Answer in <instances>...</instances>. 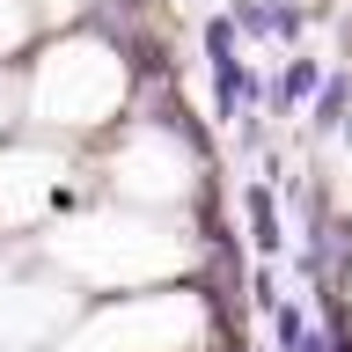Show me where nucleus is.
Instances as JSON below:
<instances>
[{
    "mask_svg": "<svg viewBox=\"0 0 352 352\" xmlns=\"http://www.w3.org/2000/svg\"><path fill=\"white\" fill-rule=\"evenodd\" d=\"M316 88H323V59H308V52H301V59L286 66V81L272 88V103H308Z\"/></svg>",
    "mask_w": 352,
    "mask_h": 352,
    "instance_id": "obj_1",
    "label": "nucleus"
}]
</instances>
